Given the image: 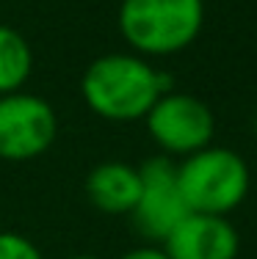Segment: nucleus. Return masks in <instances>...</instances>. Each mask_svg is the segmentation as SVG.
<instances>
[{"label":"nucleus","instance_id":"obj_8","mask_svg":"<svg viewBox=\"0 0 257 259\" xmlns=\"http://www.w3.org/2000/svg\"><path fill=\"white\" fill-rule=\"evenodd\" d=\"M141 193L138 168L119 160L100 163L86 177V196L97 209L108 215H130Z\"/></svg>","mask_w":257,"mask_h":259},{"label":"nucleus","instance_id":"obj_7","mask_svg":"<svg viewBox=\"0 0 257 259\" xmlns=\"http://www.w3.org/2000/svg\"><path fill=\"white\" fill-rule=\"evenodd\" d=\"M161 245L169 259H235L241 237L227 215L188 212Z\"/></svg>","mask_w":257,"mask_h":259},{"label":"nucleus","instance_id":"obj_1","mask_svg":"<svg viewBox=\"0 0 257 259\" xmlns=\"http://www.w3.org/2000/svg\"><path fill=\"white\" fill-rule=\"evenodd\" d=\"M166 91H171V77L136 53L100 55L86 66L81 80L86 108L105 121L144 119Z\"/></svg>","mask_w":257,"mask_h":259},{"label":"nucleus","instance_id":"obj_13","mask_svg":"<svg viewBox=\"0 0 257 259\" xmlns=\"http://www.w3.org/2000/svg\"><path fill=\"white\" fill-rule=\"evenodd\" d=\"M69 259H100V256H89V254H81V256H69Z\"/></svg>","mask_w":257,"mask_h":259},{"label":"nucleus","instance_id":"obj_4","mask_svg":"<svg viewBox=\"0 0 257 259\" xmlns=\"http://www.w3.org/2000/svg\"><path fill=\"white\" fill-rule=\"evenodd\" d=\"M146 133L158 149L169 157H188L194 152L210 146L216 133V116L210 105L194 94L166 91L144 116Z\"/></svg>","mask_w":257,"mask_h":259},{"label":"nucleus","instance_id":"obj_9","mask_svg":"<svg viewBox=\"0 0 257 259\" xmlns=\"http://www.w3.org/2000/svg\"><path fill=\"white\" fill-rule=\"evenodd\" d=\"M33 69V53L20 30L0 25V97L22 91Z\"/></svg>","mask_w":257,"mask_h":259},{"label":"nucleus","instance_id":"obj_3","mask_svg":"<svg viewBox=\"0 0 257 259\" xmlns=\"http://www.w3.org/2000/svg\"><path fill=\"white\" fill-rule=\"evenodd\" d=\"M180 193L191 212L230 215L249 196V163L227 146H205L177 163Z\"/></svg>","mask_w":257,"mask_h":259},{"label":"nucleus","instance_id":"obj_5","mask_svg":"<svg viewBox=\"0 0 257 259\" xmlns=\"http://www.w3.org/2000/svg\"><path fill=\"white\" fill-rule=\"evenodd\" d=\"M56 135L58 119L45 97L28 91L0 97V160H33L50 149Z\"/></svg>","mask_w":257,"mask_h":259},{"label":"nucleus","instance_id":"obj_6","mask_svg":"<svg viewBox=\"0 0 257 259\" xmlns=\"http://www.w3.org/2000/svg\"><path fill=\"white\" fill-rule=\"evenodd\" d=\"M138 177H141V193L130 212L133 226L146 240L163 243L174 232V226L191 212L180 193L177 163L169 155H155L138 165Z\"/></svg>","mask_w":257,"mask_h":259},{"label":"nucleus","instance_id":"obj_11","mask_svg":"<svg viewBox=\"0 0 257 259\" xmlns=\"http://www.w3.org/2000/svg\"><path fill=\"white\" fill-rule=\"evenodd\" d=\"M122 259H169L163 245H138V248L127 251Z\"/></svg>","mask_w":257,"mask_h":259},{"label":"nucleus","instance_id":"obj_12","mask_svg":"<svg viewBox=\"0 0 257 259\" xmlns=\"http://www.w3.org/2000/svg\"><path fill=\"white\" fill-rule=\"evenodd\" d=\"M252 133H254V138H257V113H254V119H252Z\"/></svg>","mask_w":257,"mask_h":259},{"label":"nucleus","instance_id":"obj_10","mask_svg":"<svg viewBox=\"0 0 257 259\" xmlns=\"http://www.w3.org/2000/svg\"><path fill=\"white\" fill-rule=\"evenodd\" d=\"M0 259H42V254L25 234L0 232Z\"/></svg>","mask_w":257,"mask_h":259},{"label":"nucleus","instance_id":"obj_2","mask_svg":"<svg viewBox=\"0 0 257 259\" xmlns=\"http://www.w3.org/2000/svg\"><path fill=\"white\" fill-rule=\"evenodd\" d=\"M205 0H122L119 33L144 58L182 53L199 39Z\"/></svg>","mask_w":257,"mask_h":259}]
</instances>
